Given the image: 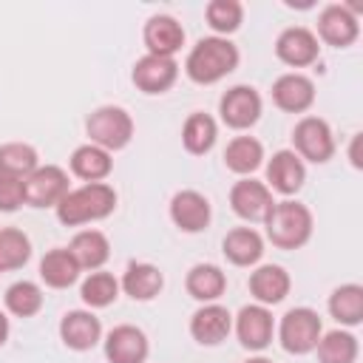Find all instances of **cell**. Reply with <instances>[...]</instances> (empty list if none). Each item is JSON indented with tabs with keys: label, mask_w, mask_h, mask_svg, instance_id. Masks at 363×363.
Here are the masks:
<instances>
[{
	"label": "cell",
	"mask_w": 363,
	"mask_h": 363,
	"mask_svg": "<svg viewBox=\"0 0 363 363\" xmlns=\"http://www.w3.org/2000/svg\"><path fill=\"white\" fill-rule=\"evenodd\" d=\"M241 62L238 45L230 37H201L184 57V74L196 85H216Z\"/></svg>",
	"instance_id": "obj_1"
},
{
	"label": "cell",
	"mask_w": 363,
	"mask_h": 363,
	"mask_svg": "<svg viewBox=\"0 0 363 363\" xmlns=\"http://www.w3.org/2000/svg\"><path fill=\"white\" fill-rule=\"evenodd\" d=\"M312 230H315L312 210L303 201H298V199H281V201H275L272 210L264 218L267 241L275 250H284V252H292V250L306 247L309 238H312Z\"/></svg>",
	"instance_id": "obj_2"
},
{
	"label": "cell",
	"mask_w": 363,
	"mask_h": 363,
	"mask_svg": "<svg viewBox=\"0 0 363 363\" xmlns=\"http://www.w3.org/2000/svg\"><path fill=\"white\" fill-rule=\"evenodd\" d=\"M116 210V190L108 182H91L68 190L62 201L54 207L57 221L65 227H82L91 221H102Z\"/></svg>",
	"instance_id": "obj_3"
},
{
	"label": "cell",
	"mask_w": 363,
	"mask_h": 363,
	"mask_svg": "<svg viewBox=\"0 0 363 363\" xmlns=\"http://www.w3.org/2000/svg\"><path fill=\"white\" fill-rule=\"evenodd\" d=\"M275 335L286 354L301 357V354L315 352V346L323 335V320L312 306H292L275 323Z\"/></svg>",
	"instance_id": "obj_4"
},
{
	"label": "cell",
	"mask_w": 363,
	"mask_h": 363,
	"mask_svg": "<svg viewBox=\"0 0 363 363\" xmlns=\"http://www.w3.org/2000/svg\"><path fill=\"white\" fill-rule=\"evenodd\" d=\"M85 133H88L91 145H96L108 153H116V150L128 147L133 139V116L122 105H99L96 111L88 113Z\"/></svg>",
	"instance_id": "obj_5"
},
{
	"label": "cell",
	"mask_w": 363,
	"mask_h": 363,
	"mask_svg": "<svg viewBox=\"0 0 363 363\" xmlns=\"http://www.w3.org/2000/svg\"><path fill=\"white\" fill-rule=\"evenodd\" d=\"M289 150H295L303 164L306 162L326 164L337 150L329 122L320 119V116H301L292 128V147Z\"/></svg>",
	"instance_id": "obj_6"
},
{
	"label": "cell",
	"mask_w": 363,
	"mask_h": 363,
	"mask_svg": "<svg viewBox=\"0 0 363 363\" xmlns=\"http://www.w3.org/2000/svg\"><path fill=\"white\" fill-rule=\"evenodd\" d=\"M264 113V99L252 85H233L218 99V116L221 125L230 130H250Z\"/></svg>",
	"instance_id": "obj_7"
},
{
	"label": "cell",
	"mask_w": 363,
	"mask_h": 363,
	"mask_svg": "<svg viewBox=\"0 0 363 363\" xmlns=\"http://www.w3.org/2000/svg\"><path fill=\"white\" fill-rule=\"evenodd\" d=\"M318 43H326L332 48H349L360 37V20L357 11L346 3H329L318 14Z\"/></svg>",
	"instance_id": "obj_8"
},
{
	"label": "cell",
	"mask_w": 363,
	"mask_h": 363,
	"mask_svg": "<svg viewBox=\"0 0 363 363\" xmlns=\"http://www.w3.org/2000/svg\"><path fill=\"white\" fill-rule=\"evenodd\" d=\"M233 332L247 352L261 354L275 337V318H272L269 306L247 303L238 309V315H233Z\"/></svg>",
	"instance_id": "obj_9"
},
{
	"label": "cell",
	"mask_w": 363,
	"mask_h": 363,
	"mask_svg": "<svg viewBox=\"0 0 363 363\" xmlns=\"http://www.w3.org/2000/svg\"><path fill=\"white\" fill-rule=\"evenodd\" d=\"M26 187V204L28 207H57L68 187V170L60 164H40L28 179H23Z\"/></svg>",
	"instance_id": "obj_10"
},
{
	"label": "cell",
	"mask_w": 363,
	"mask_h": 363,
	"mask_svg": "<svg viewBox=\"0 0 363 363\" xmlns=\"http://www.w3.org/2000/svg\"><path fill=\"white\" fill-rule=\"evenodd\" d=\"M272 204H275L272 190H269L264 182L252 179V176L238 179V182L230 187V207H233V213H235L241 221H250V224L261 221V224H264V218H267V213L272 210Z\"/></svg>",
	"instance_id": "obj_11"
},
{
	"label": "cell",
	"mask_w": 363,
	"mask_h": 363,
	"mask_svg": "<svg viewBox=\"0 0 363 363\" xmlns=\"http://www.w3.org/2000/svg\"><path fill=\"white\" fill-rule=\"evenodd\" d=\"M102 352L108 363H147L150 343L139 326L119 323L102 337Z\"/></svg>",
	"instance_id": "obj_12"
},
{
	"label": "cell",
	"mask_w": 363,
	"mask_h": 363,
	"mask_svg": "<svg viewBox=\"0 0 363 363\" xmlns=\"http://www.w3.org/2000/svg\"><path fill=\"white\" fill-rule=\"evenodd\" d=\"M275 57L289 68H309L320 57V43L312 28L289 26L275 37Z\"/></svg>",
	"instance_id": "obj_13"
},
{
	"label": "cell",
	"mask_w": 363,
	"mask_h": 363,
	"mask_svg": "<svg viewBox=\"0 0 363 363\" xmlns=\"http://www.w3.org/2000/svg\"><path fill=\"white\" fill-rule=\"evenodd\" d=\"M176 79H179V62L167 57H153V54L139 57L130 71V82L136 85V91L147 96L167 94L176 85Z\"/></svg>",
	"instance_id": "obj_14"
},
{
	"label": "cell",
	"mask_w": 363,
	"mask_h": 363,
	"mask_svg": "<svg viewBox=\"0 0 363 363\" xmlns=\"http://www.w3.org/2000/svg\"><path fill=\"white\" fill-rule=\"evenodd\" d=\"M267 187L272 190V193H278V196H284V199H292L301 187H303V182H306V164L301 162V156L295 153V150H289V147H284V150H275L269 159H267Z\"/></svg>",
	"instance_id": "obj_15"
},
{
	"label": "cell",
	"mask_w": 363,
	"mask_h": 363,
	"mask_svg": "<svg viewBox=\"0 0 363 363\" xmlns=\"http://www.w3.org/2000/svg\"><path fill=\"white\" fill-rule=\"evenodd\" d=\"M170 221L187 233V235H196V233H204L213 221V207H210V199L199 190H179L173 193L170 199Z\"/></svg>",
	"instance_id": "obj_16"
},
{
	"label": "cell",
	"mask_w": 363,
	"mask_h": 363,
	"mask_svg": "<svg viewBox=\"0 0 363 363\" xmlns=\"http://www.w3.org/2000/svg\"><path fill=\"white\" fill-rule=\"evenodd\" d=\"M190 337L199 346H221L230 332H233V312L227 306L216 303H201L193 315H190Z\"/></svg>",
	"instance_id": "obj_17"
},
{
	"label": "cell",
	"mask_w": 363,
	"mask_h": 363,
	"mask_svg": "<svg viewBox=\"0 0 363 363\" xmlns=\"http://www.w3.org/2000/svg\"><path fill=\"white\" fill-rule=\"evenodd\" d=\"M184 26L173 17V14H153L147 17L145 28H142V43L147 48V54L153 57H167L176 60V54L184 45Z\"/></svg>",
	"instance_id": "obj_18"
},
{
	"label": "cell",
	"mask_w": 363,
	"mask_h": 363,
	"mask_svg": "<svg viewBox=\"0 0 363 363\" xmlns=\"http://www.w3.org/2000/svg\"><path fill=\"white\" fill-rule=\"evenodd\" d=\"M60 340L71 352H91L102 343V320L91 309H68L60 320Z\"/></svg>",
	"instance_id": "obj_19"
},
{
	"label": "cell",
	"mask_w": 363,
	"mask_h": 363,
	"mask_svg": "<svg viewBox=\"0 0 363 363\" xmlns=\"http://www.w3.org/2000/svg\"><path fill=\"white\" fill-rule=\"evenodd\" d=\"M272 102L284 113H306L315 105V82L301 71H286L272 82Z\"/></svg>",
	"instance_id": "obj_20"
},
{
	"label": "cell",
	"mask_w": 363,
	"mask_h": 363,
	"mask_svg": "<svg viewBox=\"0 0 363 363\" xmlns=\"http://www.w3.org/2000/svg\"><path fill=\"white\" fill-rule=\"evenodd\" d=\"M247 289H250L255 303L275 306V303H281L289 295L292 278H289V272L281 264H258L250 272V278H247Z\"/></svg>",
	"instance_id": "obj_21"
},
{
	"label": "cell",
	"mask_w": 363,
	"mask_h": 363,
	"mask_svg": "<svg viewBox=\"0 0 363 363\" xmlns=\"http://www.w3.org/2000/svg\"><path fill=\"white\" fill-rule=\"evenodd\" d=\"M119 289L130 301L147 303L164 289V272L150 261H130L119 278Z\"/></svg>",
	"instance_id": "obj_22"
},
{
	"label": "cell",
	"mask_w": 363,
	"mask_h": 363,
	"mask_svg": "<svg viewBox=\"0 0 363 363\" xmlns=\"http://www.w3.org/2000/svg\"><path fill=\"white\" fill-rule=\"evenodd\" d=\"M221 252L233 267H258L264 258V235L255 227H233L221 241Z\"/></svg>",
	"instance_id": "obj_23"
},
{
	"label": "cell",
	"mask_w": 363,
	"mask_h": 363,
	"mask_svg": "<svg viewBox=\"0 0 363 363\" xmlns=\"http://www.w3.org/2000/svg\"><path fill=\"white\" fill-rule=\"evenodd\" d=\"M68 170L82 182V184H91V182H105L113 170V153L85 142V145H77L71 159H68Z\"/></svg>",
	"instance_id": "obj_24"
},
{
	"label": "cell",
	"mask_w": 363,
	"mask_h": 363,
	"mask_svg": "<svg viewBox=\"0 0 363 363\" xmlns=\"http://www.w3.org/2000/svg\"><path fill=\"white\" fill-rule=\"evenodd\" d=\"M184 289L199 303H216L227 292V272L218 264H193L184 275Z\"/></svg>",
	"instance_id": "obj_25"
},
{
	"label": "cell",
	"mask_w": 363,
	"mask_h": 363,
	"mask_svg": "<svg viewBox=\"0 0 363 363\" xmlns=\"http://www.w3.org/2000/svg\"><path fill=\"white\" fill-rule=\"evenodd\" d=\"M82 269L68 247H54L40 258V281L48 289H68L79 281Z\"/></svg>",
	"instance_id": "obj_26"
},
{
	"label": "cell",
	"mask_w": 363,
	"mask_h": 363,
	"mask_svg": "<svg viewBox=\"0 0 363 363\" xmlns=\"http://www.w3.org/2000/svg\"><path fill=\"white\" fill-rule=\"evenodd\" d=\"M264 159H267L264 156V145L255 136H247V133L233 136L227 142V147H224V167L230 173H235L238 179L252 176L264 164Z\"/></svg>",
	"instance_id": "obj_27"
},
{
	"label": "cell",
	"mask_w": 363,
	"mask_h": 363,
	"mask_svg": "<svg viewBox=\"0 0 363 363\" xmlns=\"http://www.w3.org/2000/svg\"><path fill=\"white\" fill-rule=\"evenodd\" d=\"M68 250H71V255L77 258L79 269H88V272L102 269V267L108 264V258H111V241H108V235H105L102 230H94V227L79 230V233L71 238Z\"/></svg>",
	"instance_id": "obj_28"
},
{
	"label": "cell",
	"mask_w": 363,
	"mask_h": 363,
	"mask_svg": "<svg viewBox=\"0 0 363 363\" xmlns=\"http://www.w3.org/2000/svg\"><path fill=\"white\" fill-rule=\"evenodd\" d=\"M218 142V122L204 113V111H193L184 125H182V145L190 156H207Z\"/></svg>",
	"instance_id": "obj_29"
},
{
	"label": "cell",
	"mask_w": 363,
	"mask_h": 363,
	"mask_svg": "<svg viewBox=\"0 0 363 363\" xmlns=\"http://www.w3.org/2000/svg\"><path fill=\"white\" fill-rule=\"evenodd\" d=\"M329 315L340 323V329H354L363 323V286L360 284H340L332 289L326 301Z\"/></svg>",
	"instance_id": "obj_30"
},
{
	"label": "cell",
	"mask_w": 363,
	"mask_h": 363,
	"mask_svg": "<svg viewBox=\"0 0 363 363\" xmlns=\"http://www.w3.org/2000/svg\"><path fill=\"white\" fill-rule=\"evenodd\" d=\"M315 354H318V363H357L360 340L349 329H332L320 335Z\"/></svg>",
	"instance_id": "obj_31"
},
{
	"label": "cell",
	"mask_w": 363,
	"mask_h": 363,
	"mask_svg": "<svg viewBox=\"0 0 363 363\" xmlns=\"http://www.w3.org/2000/svg\"><path fill=\"white\" fill-rule=\"evenodd\" d=\"M119 278L113 272H105V269H96V272H88V278L79 284V298L85 303V309H108L111 303H116L119 298Z\"/></svg>",
	"instance_id": "obj_32"
},
{
	"label": "cell",
	"mask_w": 363,
	"mask_h": 363,
	"mask_svg": "<svg viewBox=\"0 0 363 363\" xmlns=\"http://www.w3.org/2000/svg\"><path fill=\"white\" fill-rule=\"evenodd\" d=\"M40 167V153L28 142H3L0 145V176L28 179Z\"/></svg>",
	"instance_id": "obj_33"
},
{
	"label": "cell",
	"mask_w": 363,
	"mask_h": 363,
	"mask_svg": "<svg viewBox=\"0 0 363 363\" xmlns=\"http://www.w3.org/2000/svg\"><path fill=\"white\" fill-rule=\"evenodd\" d=\"M45 303V295H43V286L37 281H14L6 295H3V306L9 315L14 318H34Z\"/></svg>",
	"instance_id": "obj_34"
},
{
	"label": "cell",
	"mask_w": 363,
	"mask_h": 363,
	"mask_svg": "<svg viewBox=\"0 0 363 363\" xmlns=\"http://www.w3.org/2000/svg\"><path fill=\"white\" fill-rule=\"evenodd\" d=\"M31 261V238L20 227H0V272L23 269Z\"/></svg>",
	"instance_id": "obj_35"
},
{
	"label": "cell",
	"mask_w": 363,
	"mask_h": 363,
	"mask_svg": "<svg viewBox=\"0 0 363 363\" xmlns=\"http://www.w3.org/2000/svg\"><path fill=\"white\" fill-rule=\"evenodd\" d=\"M204 20L216 37H230L244 23V3L241 0H210L204 6Z\"/></svg>",
	"instance_id": "obj_36"
},
{
	"label": "cell",
	"mask_w": 363,
	"mask_h": 363,
	"mask_svg": "<svg viewBox=\"0 0 363 363\" xmlns=\"http://www.w3.org/2000/svg\"><path fill=\"white\" fill-rule=\"evenodd\" d=\"M26 204V187L23 179L0 176V213H17Z\"/></svg>",
	"instance_id": "obj_37"
},
{
	"label": "cell",
	"mask_w": 363,
	"mask_h": 363,
	"mask_svg": "<svg viewBox=\"0 0 363 363\" xmlns=\"http://www.w3.org/2000/svg\"><path fill=\"white\" fill-rule=\"evenodd\" d=\"M360 145H363V133H354V136H352V142H349V162H352V167H354V170H360V167H363Z\"/></svg>",
	"instance_id": "obj_38"
},
{
	"label": "cell",
	"mask_w": 363,
	"mask_h": 363,
	"mask_svg": "<svg viewBox=\"0 0 363 363\" xmlns=\"http://www.w3.org/2000/svg\"><path fill=\"white\" fill-rule=\"evenodd\" d=\"M9 335H11V323H9V315H6L3 309H0V349L6 346Z\"/></svg>",
	"instance_id": "obj_39"
},
{
	"label": "cell",
	"mask_w": 363,
	"mask_h": 363,
	"mask_svg": "<svg viewBox=\"0 0 363 363\" xmlns=\"http://www.w3.org/2000/svg\"><path fill=\"white\" fill-rule=\"evenodd\" d=\"M244 363H272L269 357H264V354H252V357H247Z\"/></svg>",
	"instance_id": "obj_40"
}]
</instances>
